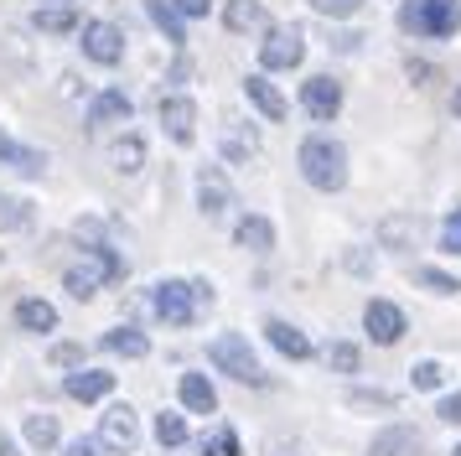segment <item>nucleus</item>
<instances>
[{
    "mask_svg": "<svg viewBox=\"0 0 461 456\" xmlns=\"http://www.w3.org/2000/svg\"><path fill=\"white\" fill-rule=\"evenodd\" d=\"M295 161H301V177L316 192H342L348 187V145L332 141V135H306L301 150H295Z\"/></svg>",
    "mask_w": 461,
    "mask_h": 456,
    "instance_id": "1",
    "label": "nucleus"
},
{
    "mask_svg": "<svg viewBox=\"0 0 461 456\" xmlns=\"http://www.w3.org/2000/svg\"><path fill=\"white\" fill-rule=\"evenodd\" d=\"M399 32L420 41H446L461 32V0H404L399 5Z\"/></svg>",
    "mask_w": 461,
    "mask_h": 456,
    "instance_id": "2",
    "label": "nucleus"
},
{
    "mask_svg": "<svg viewBox=\"0 0 461 456\" xmlns=\"http://www.w3.org/2000/svg\"><path fill=\"white\" fill-rule=\"evenodd\" d=\"M208 363L223 369L229 378H239V384H265V369H259V358H254L244 332H218L208 342Z\"/></svg>",
    "mask_w": 461,
    "mask_h": 456,
    "instance_id": "3",
    "label": "nucleus"
},
{
    "mask_svg": "<svg viewBox=\"0 0 461 456\" xmlns=\"http://www.w3.org/2000/svg\"><path fill=\"white\" fill-rule=\"evenodd\" d=\"M301 58H306V37L295 26H270L265 32V41H259V68L265 73H291V68H301Z\"/></svg>",
    "mask_w": 461,
    "mask_h": 456,
    "instance_id": "4",
    "label": "nucleus"
},
{
    "mask_svg": "<svg viewBox=\"0 0 461 456\" xmlns=\"http://www.w3.org/2000/svg\"><path fill=\"white\" fill-rule=\"evenodd\" d=\"M363 332H368V342H378V348H394V342H404V332H410V316H404V306L374 296L363 306Z\"/></svg>",
    "mask_w": 461,
    "mask_h": 456,
    "instance_id": "5",
    "label": "nucleus"
},
{
    "mask_svg": "<svg viewBox=\"0 0 461 456\" xmlns=\"http://www.w3.org/2000/svg\"><path fill=\"white\" fill-rule=\"evenodd\" d=\"M150 306H156V316L167 322V327H192L197 322V296H192V280H161L156 286V296H150Z\"/></svg>",
    "mask_w": 461,
    "mask_h": 456,
    "instance_id": "6",
    "label": "nucleus"
},
{
    "mask_svg": "<svg viewBox=\"0 0 461 456\" xmlns=\"http://www.w3.org/2000/svg\"><path fill=\"white\" fill-rule=\"evenodd\" d=\"M301 109H306L316 124L337 120V114H342V83H337L332 73H312V78L301 83Z\"/></svg>",
    "mask_w": 461,
    "mask_h": 456,
    "instance_id": "7",
    "label": "nucleus"
},
{
    "mask_svg": "<svg viewBox=\"0 0 461 456\" xmlns=\"http://www.w3.org/2000/svg\"><path fill=\"white\" fill-rule=\"evenodd\" d=\"M78 32H84V58H88V62L114 68V62L125 58V32H120L114 21H84Z\"/></svg>",
    "mask_w": 461,
    "mask_h": 456,
    "instance_id": "8",
    "label": "nucleus"
},
{
    "mask_svg": "<svg viewBox=\"0 0 461 456\" xmlns=\"http://www.w3.org/2000/svg\"><path fill=\"white\" fill-rule=\"evenodd\" d=\"M233 207V182H229V171L223 166H197V213L203 218H223Z\"/></svg>",
    "mask_w": 461,
    "mask_h": 456,
    "instance_id": "9",
    "label": "nucleus"
},
{
    "mask_svg": "<svg viewBox=\"0 0 461 456\" xmlns=\"http://www.w3.org/2000/svg\"><path fill=\"white\" fill-rule=\"evenodd\" d=\"M99 441H104V451H135L140 446V415L130 405H109L104 420H99Z\"/></svg>",
    "mask_w": 461,
    "mask_h": 456,
    "instance_id": "10",
    "label": "nucleus"
},
{
    "mask_svg": "<svg viewBox=\"0 0 461 456\" xmlns=\"http://www.w3.org/2000/svg\"><path fill=\"white\" fill-rule=\"evenodd\" d=\"M368 456H425V431L410 420H394L368 441Z\"/></svg>",
    "mask_w": 461,
    "mask_h": 456,
    "instance_id": "11",
    "label": "nucleus"
},
{
    "mask_svg": "<svg viewBox=\"0 0 461 456\" xmlns=\"http://www.w3.org/2000/svg\"><path fill=\"white\" fill-rule=\"evenodd\" d=\"M104 280H109V269H104V254H99V249H84V260L68 265V275H63V286H68L73 301H94Z\"/></svg>",
    "mask_w": 461,
    "mask_h": 456,
    "instance_id": "12",
    "label": "nucleus"
},
{
    "mask_svg": "<svg viewBox=\"0 0 461 456\" xmlns=\"http://www.w3.org/2000/svg\"><path fill=\"white\" fill-rule=\"evenodd\" d=\"M161 130L176 145H192V135H197V104L187 94H161Z\"/></svg>",
    "mask_w": 461,
    "mask_h": 456,
    "instance_id": "13",
    "label": "nucleus"
},
{
    "mask_svg": "<svg viewBox=\"0 0 461 456\" xmlns=\"http://www.w3.org/2000/svg\"><path fill=\"white\" fill-rule=\"evenodd\" d=\"M265 337H270V348L280 352V358H291V363H306V358L316 352L312 337H306L301 327H291L285 316H270V322H265Z\"/></svg>",
    "mask_w": 461,
    "mask_h": 456,
    "instance_id": "14",
    "label": "nucleus"
},
{
    "mask_svg": "<svg viewBox=\"0 0 461 456\" xmlns=\"http://www.w3.org/2000/svg\"><path fill=\"white\" fill-rule=\"evenodd\" d=\"M130 114H135V104H130L125 88H104V94H94V104H88V130H104V124H125Z\"/></svg>",
    "mask_w": 461,
    "mask_h": 456,
    "instance_id": "15",
    "label": "nucleus"
},
{
    "mask_svg": "<svg viewBox=\"0 0 461 456\" xmlns=\"http://www.w3.org/2000/svg\"><path fill=\"white\" fill-rule=\"evenodd\" d=\"M63 389H68V399L94 405V399H104V394L114 389V373H109V369H68Z\"/></svg>",
    "mask_w": 461,
    "mask_h": 456,
    "instance_id": "16",
    "label": "nucleus"
},
{
    "mask_svg": "<svg viewBox=\"0 0 461 456\" xmlns=\"http://www.w3.org/2000/svg\"><path fill=\"white\" fill-rule=\"evenodd\" d=\"M420 233H425V218H415V213H394V218H384V223H378V244L404 254V249L420 244Z\"/></svg>",
    "mask_w": 461,
    "mask_h": 456,
    "instance_id": "17",
    "label": "nucleus"
},
{
    "mask_svg": "<svg viewBox=\"0 0 461 456\" xmlns=\"http://www.w3.org/2000/svg\"><path fill=\"white\" fill-rule=\"evenodd\" d=\"M244 99H249L254 109L265 114V120H285V114H291L285 94H280V88H275L270 78H259V73H249V78H244Z\"/></svg>",
    "mask_w": 461,
    "mask_h": 456,
    "instance_id": "18",
    "label": "nucleus"
},
{
    "mask_svg": "<svg viewBox=\"0 0 461 456\" xmlns=\"http://www.w3.org/2000/svg\"><path fill=\"white\" fill-rule=\"evenodd\" d=\"M233 244L254 249V254H270L275 249V223L265 218V213H244V218L233 223Z\"/></svg>",
    "mask_w": 461,
    "mask_h": 456,
    "instance_id": "19",
    "label": "nucleus"
},
{
    "mask_svg": "<svg viewBox=\"0 0 461 456\" xmlns=\"http://www.w3.org/2000/svg\"><path fill=\"white\" fill-rule=\"evenodd\" d=\"M223 161H249V156H259V135H254V124H239V120H223Z\"/></svg>",
    "mask_w": 461,
    "mask_h": 456,
    "instance_id": "20",
    "label": "nucleus"
},
{
    "mask_svg": "<svg viewBox=\"0 0 461 456\" xmlns=\"http://www.w3.org/2000/svg\"><path fill=\"white\" fill-rule=\"evenodd\" d=\"M176 394H182V410H192V415L218 410V389H212V378H203V373H182Z\"/></svg>",
    "mask_w": 461,
    "mask_h": 456,
    "instance_id": "21",
    "label": "nucleus"
},
{
    "mask_svg": "<svg viewBox=\"0 0 461 456\" xmlns=\"http://www.w3.org/2000/svg\"><path fill=\"white\" fill-rule=\"evenodd\" d=\"M0 166H11V171H22V177H42L47 156L32 150V145H22V141H11V135L0 130Z\"/></svg>",
    "mask_w": 461,
    "mask_h": 456,
    "instance_id": "22",
    "label": "nucleus"
},
{
    "mask_svg": "<svg viewBox=\"0 0 461 456\" xmlns=\"http://www.w3.org/2000/svg\"><path fill=\"white\" fill-rule=\"evenodd\" d=\"M109 166H114L120 177H135V171L146 166V135H135V130L120 135V141L109 145Z\"/></svg>",
    "mask_w": 461,
    "mask_h": 456,
    "instance_id": "23",
    "label": "nucleus"
},
{
    "mask_svg": "<svg viewBox=\"0 0 461 456\" xmlns=\"http://www.w3.org/2000/svg\"><path fill=\"white\" fill-rule=\"evenodd\" d=\"M16 327L22 332H52L58 327V306L42 301V296H26V301H16Z\"/></svg>",
    "mask_w": 461,
    "mask_h": 456,
    "instance_id": "24",
    "label": "nucleus"
},
{
    "mask_svg": "<svg viewBox=\"0 0 461 456\" xmlns=\"http://www.w3.org/2000/svg\"><path fill=\"white\" fill-rule=\"evenodd\" d=\"M32 26L42 37H68V32H78V11L73 5H37L32 11Z\"/></svg>",
    "mask_w": 461,
    "mask_h": 456,
    "instance_id": "25",
    "label": "nucleus"
},
{
    "mask_svg": "<svg viewBox=\"0 0 461 456\" xmlns=\"http://www.w3.org/2000/svg\"><path fill=\"white\" fill-rule=\"evenodd\" d=\"M146 11H150V21H156V32H161L171 47H182V41H187V16H182L171 0H146Z\"/></svg>",
    "mask_w": 461,
    "mask_h": 456,
    "instance_id": "26",
    "label": "nucleus"
},
{
    "mask_svg": "<svg viewBox=\"0 0 461 456\" xmlns=\"http://www.w3.org/2000/svg\"><path fill=\"white\" fill-rule=\"evenodd\" d=\"M223 26L229 32H259V26H270V11L259 5V0H229V11H223Z\"/></svg>",
    "mask_w": 461,
    "mask_h": 456,
    "instance_id": "27",
    "label": "nucleus"
},
{
    "mask_svg": "<svg viewBox=\"0 0 461 456\" xmlns=\"http://www.w3.org/2000/svg\"><path fill=\"white\" fill-rule=\"evenodd\" d=\"M104 348L114 352V358H146L150 337L140 327H114V332H104Z\"/></svg>",
    "mask_w": 461,
    "mask_h": 456,
    "instance_id": "28",
    "label": "nucleus"
},
{
    "mask_svg": "<svg viewBox=\"0 0 461 456\" xmlns=\"http://www.w3.org/2000/svg\"><path fill=\"white\" fill-rule=\"evenodd\" d=\"M22 431H26V446H32V451H52V446L63 441V425H58L52 415H26Z\"/></svg>",
    "mask_w": 461,
    "mask_h": 456,
    "instance_id": "29",
    "label": "nucleus"
},
{
    "mask_svg": "<svg viewBox=\"0 0 461 456\" xmlns=\"http://www.w3.org/2000/svg\"><path fill=\"white\" fill-rule=\"evenodd\" d=\"M321 358H327V369H332V373H357V369H363V348H357V342H348V337L327 342V348H321Z\"/></svg>",
    "mask_w": 461,
    "mask_h": 456,
    "instance_id": "30",
    "label": "nucleus"
},
{
    "mask_svg": "<svg viewBox=\"0 0 461 456\" xmlns=\"http://www.w3.org/2000/svg\"><path fill=\"white\" fill-rule=\"evenodd\" d=\"M187 415L182 410H161L156 415V441H161V446H167V451H176V446H187Z\"/></svg>",
    "mask_w": 461,
    "mask_h": 456,
    "instance_id": "31",
    "label": "nucleus"
},
{
    "mask_svg": "<svg viewBox=\"0 0 461 456\" xmlns=\"http://www.w3.org/2000/svg\"><path fill=\"white\" fill-rule=\"evenodd\" d=\"M32 223V203L16 197V192H0V233H11V228H26Z\"/></svg>",
    "mask_w": 461,
    "mask_h": 456,
    "instance_id": "32",
    "label": "nucleus"
},
{
    "mask_svg": "<svg viewBox=\"0 0 461 456\" xmlns=\"http://www.w3.org/2000/svg\"><path fill=\"white\" fill-rule=\"evenodd\" d=\"M415 286L430 290V296H456L461 280H456V275H446V269H436V265H420L415 269Z\"/></svg>",
    "mask_w": 461,
    "mask_h": 456,
    "instance_id": "33",
    "label": "nucleus"
},
{
    "mask_svg": "<svg viewBox=\"0 0 461 456\" xmlns=\"http://www.w3.org/2000/svg\"><path fill=\"white\" fill-rule=\"evenodd\" d=\"M410 384H415L420 394H436L440 384H446V363H436V358H420L415 369H410Z\"/></svg>",
    "mask_w": 461,
    "mask_h": 456,
    "instance_id": "34",
    "label": "nucleus"
},
{
    "mask_svg": "<svg viewBox=\"0 0 461 456\" xmlns=\"http://www.w3.org/2000/svg\"><path fill=\"white\" fill-rule=\"evenodd\" d=\"M436 249L440 254H461V203L440 218V228H436Z\"/></svg>",
    "mask_w": 461,
    "mask_h": 456,
    "instance_id": "35",
    "label": "nucleus"
},
{
    "mask_svg": "<svg viewBox=\"0 0 461 456\" xmlns=\"http://www.w3.org/2000/svg\"><path fill=\"white\" fill-rule=\"evenodd\" d=\"M348 405H353V410H394V394L389 389H353Z\"/></svg>",
    "mask_w": 461,
    "mask_h": 456,
    "instance_id": "36",
    "label": "nucleus"
},
{
    "mask_svg": "<svg viewBox=\"0 0 461 456\" xmlns=\"http://www.w3.org/2000/svg\"><path fill=\"white\" fill-rule=\"evenodd\" d=\"M312 11H316V16L342 21V16H357V11H363V0H312Z\"/></svg>",
    "mask_w": 461,
    "mask_h": 456,
    "instance_id": "37",
    "label": "nucleus"
},
{
    "mask_svg": "<svg viewBox=\"0 0 461 456\" xmlns=\"http://www.w3.org/2000/svg\"><path fill=\"white\" fill-rule=\"evenodd\" d=\"M203 456H239V431H233V425H223V431L203 446Z\"/></svg>",
    "mask_w": 461,
    "mask_h": 456,
    "instance_id": "38",
    "label": "nucleus"
},
{
    "mask_svg": "<svg viewBox=\"0 0 461 456\" xmlns=\"http://www.w3.org/2000/svg\"><path fill=\"white\" fill-rule=\"evenodd\" d=\"M84 358H88L84 342H58V348H52V363H58V369H78Z\"/></svg>",
    "mask_w": 461,
    "mask_h": 456,
    "instance_id": "39",
    "label": "nucleus"
},
{
    "mask_svg": "<svg viewBox=\"0 0 461 456\" xmlns=\"http://www.w3.org/2000/svg\"><path fill=\"white\" fill-rule=\"evenodd\" d=\"M436 420L461 425V394H440V399H436Z\"/></svg>",
    "mask_w": 461,
    "mask_h": 456,
    "instance_id": "40",
    "label": "nucleus"
},
{
    "mask_svg": "<svg viewBox=\"0 0 461 456\" xmlns=\"http://www.w3.org/2000/svg\"><path fill=\"white\" fill-rule=\"evenodd\" d=\"M63 456H104V441H99V435H78Z\"/></svg>",
    "mask_w": 461,
    "mask_h": 456,
    "instance_id": "41",
    "label": "nucleus"
},
{
    "mask_svg": "<svg viewBox=\"0 0 461 456\" xmlns=\"http://www.w3.org/2000/svg\"><path fill=\"white\" fill-rule=\"evenodd\" d=\"M171 5H176V11H182L187 21H203V16L212 11V0H171Z\"/></svg>",
    "mask_w": 461,
    "mask_h": 456,
    "instance_id": "42",
    "label": "nucleus"
},
{
    "mask_svg": "<svg viewBox=\"0 0 461 456\" xmlns=\"http://www.w3.org/2000/svg\"><path fill=\"white\" fill-rule=\"evenodd\" d=\"M332 47H337V52H357V47H363V32H337Z\"/></svg>",
    "mask_w": 461,
    "mask_h": 456,
    "instance_id": "43",
    "label": "nucleus"
},
{
    "mask_svg": "<svg viewBox=\"0 0 461 456\" xmlns=\"http://www.w3.org/2000/svg\"><path fill=\"white\" fill-rule=\"evenodd\" d=\"M348 269H353V275H368V254H363V249H353V254H348Z\"/></svg>",
    "mask_w": 461,
    "mask_h": 456,
    "instance_id": "44",
    "label": "nucleus"
},
{
    "mask_svg": "<svg viewBox=\"0 0 461 456\" xmlns=\"http://www.w3.org/2000/svg\"><path fill=\"white\" fill-rule=\"evenodd\" d=\"M0 456H22V451H16V441H11V435H0Z\"/></svg>",
    "mask_w": 461,
    "mask_h": 456,
    "instance_id": "45",
    "label": "nucleus"
},
{
    "mask_svg": "<svg viewBox=\"0 0 461 456\" xmlns=\"http://www.w3.org/2000/svg\"><path fill=\"white\" fill-rule=\"evenodd\" d=\"M451 114H456V120H461V88H456V94H451Z\"/></svg>",
    "mask_w": 461,
    "mask_h": 456,
    "instance_id": "46",
    "label": "nucleus"
},
{
    "mask_svg": "<svg viewBox=\"0 0 461 456\" xmlns=\"http://www.w3.org/2000/svg\"><path fill=\"white\" fill-rule=\"evenodd\" d=\"M42 5H73V0H42Z\"/></svg>",
    "mask_w": 461,
    "mask_h": 456,
    "instance_id": "47",
    "label": "nucleus"
},
{
    "mask_svg": "<svg viewBox=\"0 0 461 456\" xmlns=\"http://www.w3.org/2000/svg\"><path fill=\"white\" fill-rule=\"evenodd\" d=\"M451 456H461V446H456V451H451Z\"/></svg>",
    "mask_w": 461,
    "mask_h": 456,
    "instance_id": "48",
    "label": "nucleus"
}]
</instances>
